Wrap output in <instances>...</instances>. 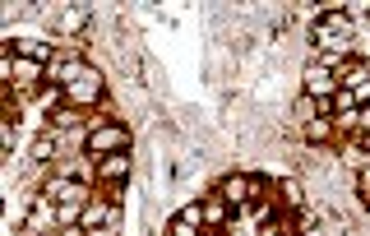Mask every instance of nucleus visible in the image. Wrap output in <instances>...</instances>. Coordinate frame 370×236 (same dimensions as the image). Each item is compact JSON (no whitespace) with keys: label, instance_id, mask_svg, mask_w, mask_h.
<instances>
[{"label":"nucleus","instance_id":"12","mask_svg":"<svg viewBox=\"0 0 370 236\" xmlns=\"http://www.w3.org/2000/svg\"><path fill=\"white\" fill-rule=\"evenodd\" d=\"M283 195L292 199V204H301V186H296V181H283Z\"/></svg>","mask_w":370,"mask_h":236},{"label":"nucleus","instance_id":"10","mask_svg":"<svg viewBox=\"0 0 370 236\" xmlns=\"http://www.w3.org/2000/svg\"><path fill=\"white\" fill-rule=\"evenodd\" d=\"M84 223L88 227H102V223H107V204H88L84 208Z\"/></svg>","mask_w":370,"mask_h":236},{"label":"nucleus","instance_id":"15","mask_svg":"<svg viewBox=\"0 0 370 236\" xmlns=\"http://www.w3.org/2000/svg\"><path fill=\"white\" fill-rule=\"evenodd\" d=\"M366 148H370V130H366Z\"/></svg>","mask_w":370,"mask_h":236},{"label":"nucleus","instance_id":"7","mask_svg":"<svg viewBox=\"0 0 370 236\" xmlns=\"http://www.w3.org/2000/svg\"><path fill=\"white\" fill-rule=\"evenodd\" d=\"M357 107H361V102H357V93H352V89H342V84H338V93H333V111H342V116H357Z\"/></svg>","mask_w":370,"mask_h":236},{"label":"nucleus","instance_id":"14","mask_svg":"<svg viewBox=\"0 0 370 236\" xmlns=\"http://www.w3.org/2000/svg\"><path fill=\"white\" fill-rule=\"evenodd\" d=\"M88 236H111V232H107V227H93V232H88Z\"/></svg>","mask_w":370,"mask_h":236},{"label":"nucleus","instance_id":"13","mask_svg":"<svg viewBox=\"0 0 370 236\" xmlns=\"http://www.w3.org/2000/svg\"><path fill=\"white\" fill-rule=\"evenodd\" d=\"M204 218H208V223H218V218H227V208L223 204H204Z\"/></svg>","mask_w":370,"mask_h":236},{"label":"nucleus","instance_id":"3","mask_svg":"<svg viewBox=\"0 0 370 236\" xmlns=\"http://www.w3.org/2000/svg\"><path fill=\"white\" fill-rule=\"evenodd\" d=\"M47 199H56V204H84V186H74V181H65V176H56V181H47Z\"/></svg>","mask_w":370,"mask_h":236},{"label":"nucleus","instance_id":"6","mask_svg":"<svg viewBox=\"0 0 370 236\" xmlns=\"http://www.w3.org/2000/svg\"><path fill=\"white\" fill-rule=\"evenodd\" d=\"M125 172H130V157H125V153L102 157V176H107V181H125Z\"/></svg>","mask_w":370,"mask_h":236},{"label":"nucleus","instance_id":"5","mask_svg":"<svg viewBox=\"0 0 370 236\" xmlns=\"http://www.w3.org/2000/svg\"><path fill=\"white\" fill-rule=\"evenodd\" d=\"M60 28L65 33H84L88 28V5H69V10H60Z\"/></svg>","mask_w":370,"mask_h":236},{"label":"nucleus","instance_id":"2","mask_svg":"<svg viewBox=\"0 0 370 236\" xmlns=\"http://www.w3.org/2000/svg\"><path fill=\"white\" fill-rule=\"evenodd\" d=\"M305 93H310V98H333V93H338L333 69L329 65H310V69H305Z\"/></svg>","mask_w":370,"mask_h":236},{"label":"nucleus","instance_id":"9","mask_svg":"<svg viewBox=\"0 0 370 236\" xmlns=\"http://www.w3.org/2000/svg\"><path fill=\"white\" fill-rule=\"evenodd\" d=\"M47 157H56V135L33 139V162H47Z\"/></svg>","mask_w":370,"mask_h":236},{"label":"nucleus","instance_id":"11","mask_svg":"<svg viewBox=\"0 0 370 236\" xmlns=\"http://www.w3.org/2000/svg\"><path fill=\"white\" fill-rule=\"evenodd\" d=\"M305 135H310V139H329V120H310V125H305Z\"/></svg>","mask_w":370,"mask_h":236},{"label":"nucleus","instance_id":"1","mask_svg":"<svg viewBox=\"0 0 370 236\" xmlns=\"http://www.w3.org/2000/svg\"><path fill=\"white\" fill-rule=\"evenodd\" d=\"M88 148H93V153H125V148H130V135H125V130H120V125H98V130H93V135H88Z\"/></svg>","mask_w":370,"mask_h":236},{"label":"nucleus","instance_id":"4","mask_svg":"<svg viewBox=\"0 0 370 236\" xmlns=\"http://www.w3.org/2000/svg\"><path fill=\"white\" fill-rule=\"evenodd\" d=\"M10 56H19V60H47L51 56V42H42V38H19V42H10Z\"/></svg>","mask_w":370,"mask_h":236},{"label":"nucleus","instance_id":"8","mask_svg":"<svg viewBox=\"0 0 370 236\" xmlns=\"http://www.w3.org/2000/svg\"><path fill=\"white\" fill-rule=\"evenodd\" d=\"M223 195L232 199V204H241V199L250 195V181H245V176H227V181H223Z\"/></svg>","mask_w":370,"mask_h":236}]
</instances>
